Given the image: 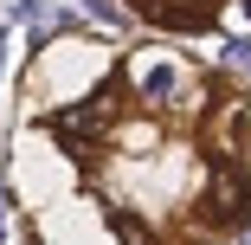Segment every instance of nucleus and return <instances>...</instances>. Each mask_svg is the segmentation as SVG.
I'll return each instance as SVG.
<instances>
[{
    "label": "nucleus",
    "mask_w": 251,
    "mask_h": 245,
    "mask_svg": "<svg viewBox=\"0 0 251 245\" xmlns=\"http://www.w3.org/2000/svg\"><path fill=\"white\" fill-rule=\"evenodd\" d=\"M129 78H135V97L148 110H206L213 104V90H200L193 84V71L180 65V58H168V52H142V58H129Z\"/></svg>",
    "instance_id": "f257e3e1"
},
{
    "label": "nucleus",
    "mask_w": 251,
    "mask_h": 245,
    "mask_svg": "<svg viewBox=\"0 0 251 245\" xmlns=\"http://www.w3.org/2000/svg\"><path fill=\"white\" fill-rule=\"evenodd\" d=\"M200 219L206 226H245L251 219V174L238 162H219L206 181V200H200Z\"/></svg>",
    "instance_id": "f03ea898"
},
{
    "label": "nucleus",
    "mask_w": 251,
    "mask_h": 245,
    "mask_svg": "<svg viewBox=\"0 0 251 245\" xmlns=\"http://www.w3.org/2000/svg\"><path fill=\"white\" fill-rule=\"evenodd\" d=\"M206 149H213L219 162H238V168H245V155H251V129H245V104H238V97H219V123L206 129Z\"/></svg>",
    "instance_id": "7ed1b4c3"
},
{
    "label": "nucleus",
    "mask_w": 251,
    "mask_h": 245,
    "mask_svg": "<svg viewBox=\"0 0 251 245\" xmlns=\"http://www.w3.org/2000/svg\"><path fill=\"white\" fill-rule=\"evenodd\" d=\"M116 239H123V245H161L155 232H148V226H135L129 213H116Z\"/></svg>",
    "instance_id": "20e7f679"
},
{
    "label": "nucleus",
    "mask_w": 251,
    "mask_h": 245,
    "mask_svg": "<svg viewBox=\"0 0 251 245\" xmlns=\"http://www.w3.org/2000/svg\"><path fill=\"white\" fill-rule=\"evenodd\" d=\"M84 13H90V20H123L116 0H84Z\"/></svg>",
    "instance_id": "39448f33"
},
{
    "label": "nucleus",
    "mask_w": 251,
    "mask_h": 245,
    "mask_svg": "<svg viewBox=\"0 0 251 245\" xmlns=\"http://www.w3.org/2000/svg\"><path fill=\"white\" fill-rule=\"evenodd\" d=\"M226 65H245V71H251V39H232V45H226Z\"/></svg>",
    "instance_id": "423d86ee"
},
{
    "label": "nucleus",
    "mask_w": 251,
    "mask_h": 245,
    "mask_svg": "<svg viewBox=\"0 0 251 245\" xmlns=\"http://www.w3.org/2000/svg\"><path fill=\"white\" fill-rule=\"evenodd\" d=\"M0 213H7V187H0Z\"/></svg>",
    "instance_id": "0eeeda50"
}]
</instances>
